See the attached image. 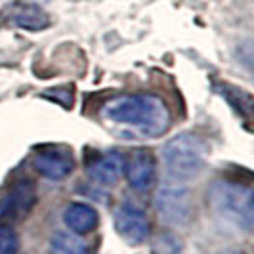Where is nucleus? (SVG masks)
<instances>
[{
  "mask_svg": "<svg viewBox=\"0 0 254 254\" xmlns=\"http://www.w3.org/2000/svg\"><path fill=\"white\" fill-rule=\"evenodd\" d=\"M102 117L140 130L143 136H159L170 127V113L165 102L151 94H130L107 102L102 109Z\"/></svg>",
  "mask_w": 254,
  "mask_h": 254,
  "instance_id": "1",
  "label": "nucleus"
},
{
  "mask_svg": "<svg viewBox=\"0 0 254 254\" xmlns=\"http://www.w3.org/2000/svg\"><path fill=\"white\" fill-rule=\"evenodd\" d=\"M208 199L218 216L237 228L251 231L254 222L253 190L228 180H218L210 186Z\"/></svg>",
  "mask_w": 254,
  "mask_h": 254,
  "instance_id": "2",
  "label": "nucleus"
},
{
  "mask_svg": "<svg viewBox=\"0 0 254 254\" xmlns=\"http://www.w3.org/2000/svg\"><path fill=\"white\" fill-rule=\"evenodd\" d=\"M206 145L201 136L182 132L170 138L163 147V163L166 172L176 180H191L199 176L204 166Z\"/></svg>",
  "mask_w": 254,
  "mask_h": 254,
  "instance_id": "3",
  "label": "nucleus"
},
{
  "mask_svg": "<svg viewBox=\"0 0 254 254\" xmlns=\"http://www.w3.org/2000/svg\"><path fill=\"white\" fill-rule=\"evenodd\" d=\"M157 216L170 226H188L193 216V199L188 188L180 184L163 186L155 195Z\"/></svg>",
  "mask_w": 254,
  "mask_h": 254,
  "instance_id": "4",
  "label": "nucleus"
},
{
  "mask_svg": "<svg viewBox=\"0 0 254 254\" xmlns=\"http://www.w3.org/2000/svg\"><path fill=\"white\" fill-rule=\"evenodd\" d=\"M37 186L31 180L15 182L10 191L0 199V222L13 224L17 220L29 216V212L37 204Z\"/></svg>",
  "mask_w": 254,
  "mask_h": 254,
  "instance_id": "5",
  "label": "nucleus"
},
{
  "mask_svg": "<svg viewBox=\"0 0 254 254\" xmlns=\"http://www.w3.org/2000/svg\"><path fill=\"white\" fill-rule=\"evenodd\" d=\"M115 229L125 241L132 245H140L149 237V218L145 210L132 201H125L119 204L115 212Z\"/></svg>",
  "mask_w": 254,
  "mask_h": 254,
  "instance_id": "6",
  "label": "nucleus"
},
{
  "mask_svg": "<svg viewBox=\"0 0 254 254\" xmlns=\"http://www.w3.org/2000/svg\"><path fill=\"white\" fill-rule=\"evenodd\" d=\"M125 176H127L128 186L138 193L153 190L157 182V163L153 153L147 149H136L130 155V159H127Z\"/></svg>",
  "mask_w": 254,
  "mask_h": 254,
  "instance_id": "7",
  "label": "nucleus"
},
{
  "mask_svg": "<svg viewBox=\"0 0 254 254\" xmlns=\"http://www.w3.org/2000/svg\"><path fill=\"white\" fill-rule=\"evenodd\" d=\"M33 166L38 174H42L48 180H64L67 178L73 168L75 161L73 155L62 149V147H46V149H38L33 157Z\"/></svg>",
  "mask_w": 254,
  "mask_h": 254,
  "instance_id": "8",
  "label": "nucleus"
},
{
  "mask_svg": "<svg viewBox=\"0 0 254 254\" xmlns=\"http://www.w3.org/2000/svg\"><path fill=\"white\" fill-rule=\"evenodd\" d=\"M125 165H127L125 155L117 149H109L98 155L94 161H90L88 174L94 182L102 186H113L125 176Z\"/></svg>",
  "mask_w": 254,
  "mask_h": 254,
  "instance_id": "9",
  "label": "nucleus"
},
{
  "mask_svg": "<svg viewBox=\"0 0 254 254\" xmlns=\"http://www.w3.org/2000/svg\"><path fill=\"white\" fill-rule=\"evenodd\" d=\"M65 226L71 229V233L76 235H86L92 233L100 224V214L98 210L86 203H71L67 204L64 212Z\"/></svg>",
  "mask_w": 254,
  "mask_h": 254,
  "instance_id": "10",
  "label": "nucleus"
},
{
  "mask_svg": "<svg viewBox=\"0 0 254 254\" xmlns=\"http://www.w3.org/2000/svg\"><path fill=\"white\" fill-rule=\"evenodd\" d=\"M52 254H90L86 243L82 241L76 233L71 231H60L52 237L50 243Z\"/></svg>",
  "mask_w": 254,
  "mask_h": 254,
  "instance_id": "11",
  "label": "nucleus"
},
{
  "mask_svg": "<svg viewBox=\"0 0 254 254\" xmlns=\"http://www.w3.org/2000/svg\"><path fill=\"white\" fill-rule=\"evenodd\" d=\"M12 17L19 27L31 29V31H38V29H44V27L48 25V15L42 12L38 6H33V4L19 6L13 12Z\"/></svg>",
  "mask_w": 254,
  "mask_h": 254,
  "instance_id": "12",
  "label": "nucleus"
},
{
  "mask_svg": "<svg viewBox=\"0 0 254 254\" xmlns=\"http://www.w3.org/2000/svg\"><path fill=\"white\" fill-rule=\"evenodd\" d=\"M182 251H184V245L180 241V237L170 231L159 233L151 245L153 254H182Z\"/></svg>",
  "mask_w": 254,
  "mask_h": 254,
  "instance_id": "13",
  "label": "nucleus"
},
{
  "mask_svg": "<svg viewBox=\"0 0 254 254\" xmlns=\"http://www.w3.org/2000/svg\"><path fill=\"white\" fill-rule=\"evenodd\" d=\"M19 249V235L8 224H0V254H15Z\"/></svg>",
  "mask_w": 254,
  "mask_h": 254,
  "instance_id": "14",
  "label": "nucleus"
},
{
  "mask_svg": "<svg viewBox=\"0 0 254 254\" xmlns=\"http://www.w3.org/2000/svg\"><path fill=\"white\" fill-rule=\"evenodd\" d=\"M226 254H229V253H226ZM233 254H237V253H233Z\"/></svg>",
  "mask_w": 254,
  "mask_h": 254,
  "instance_id": "15",
  "label": "nucleus"
}]
</instances>
